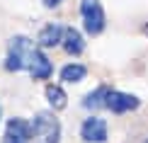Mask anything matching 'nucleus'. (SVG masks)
Listing matches in <instances>:
<instances>
[{"mask_svg":"<svg viewBox=\"0 0 148 143\" xmlns=\"http://www.w3.org/2000/svg\"><path fill=\"white\" fill-rule=\"evenodd\" d=\"M32 138L34 143H58L61 141V121L53 112H36L32 121Z\"/></svg>","mask_w":148,"mask_h":143,"instance_id":"f257e3e1","label":"nucleus"},{"mask_svg":"<svg viewBox=\"0 0 148 143\" xmlns=\"http://www.w3.org/2000/svg\"><path fill=\"white\" fill-rule=\"evenodd\" d=\"M34 44L32 39H27V36H15V39H10L8 44V58H5V68L8 70H22V68H27L29 63V56L34 51Z\"/></svg>","mask_w":148,"mask_h":143,"instance_id":"f03ea898","label":"nucleus"},{"mask_svg":"<svg viewBox=\"0 0 148 143\" xmlns=\"http://www.w3.org/2000/svg\"><path fill=\"white\" fill-rule=\"evenodd\" d=\"M80 15H83V24L90 34H100L104 29V10L100 0H83L80 3Z\"/></svg>","mask_w":148,"mask_h":143,"instance_id":"7ed1b4c3","label":"nucleus"},{"mask_svg":"<svg viewBox=\"0 0 148 143\" xmlns=\"http://www.w3.org/2000/svg\"><path fill=\"white\" fill-rule=\"evenodd\" d=\"M138 104H141L138 97L126 95V92H119V90H109L107 92V99H104V107L112 109L114 114H126V112L136 109Z\"/></svg>","mask_w":148,"mask_h":143,"instance_id":"20e7f679","label":"nucleus"},{"mask_svg":"<svg viewBox=\"0 0 148 143\" xmlns=\"http://www.w3.org/2000/svg\"><path fill=\"white\" fill-rule=\"evenodd\" d=\"M80 136L88 143H104L107 141V124H104V119H100V116L85 119L83 126H80Z\"/></svg>","mask_w":148,"mask_h":143,"instance_id":"39448f33","label":"nucleus"},{"mask_svg":"<svg viewBox=\"0 0 148 143\" xmlns=\"http://www.w3.org/2000/svg\"><path fill=\"white\" fill-rule=\"evenodd\" d=\"M32 138V124L24 119H10L8 131L3 136V143H29Z\"/></svg>","mask_w":148,"mask_h":143,"instance_id":"423d86ee","label":"nucleus"},{"mask_svg":"<svg viewBox=\"0 0 148 143\" xmlns=\"http://www.w3.org/2000/svg\"><path fill=\"white\" fill-rule=\"evenodd\" d=\"M27 70L32 73V78H39V80H46L49 75L53 73V66L51 61L46 58L44 53L39 51V49H34L32 56H29V63H27Z\"/></svg>","mask_w":148,"mask_h":143,"instance_id":"0eeeda50","label":"nucleus"},{"mask_svg":"<svg viewBox=\"0 0 148 143\" xmlns=\"http://www.w3.org/2000/svg\"><path fill=\"white\" fill-rule=\"evenodd\" d=\"M61 44H63L66 53H71V56L83 53V49H85L83 34H80L78 29H73V27H63V39H61Z\"/></svg>","mask_w":148,"mask_h":143,"instance_id":"6e6552de","label":"nucleus"},{"mask_svg":"<svg viewBox=\"0 0 148 143\" xmlns=\"http://www.w3.org/2000/svg\"><path fill=\"white\" fill-rule=\"evenodd\" d=\"M61 39H63V27L61 24H46L39 34L41 46H56V44H61Z\"/></svg>","mask_w":148,"mask_h":143,"instance_id":"1a4fd4ad","label":"nucleus"},{"mask_svg":"<svg viewBox=\"0 0 148 143\" xmlns=\"http://www.w3.org/2000/svg\"><path fill=\"white\" fill-rule=\"evenodd\" d=\"M85 75H88V68L80 63H71L61 68V80H66V83H80Z\"/></svg>","mask_w":148,"mask_h":143,"instance_id":"9d476101","label":"nucleus"},{"mask_svg":"<svg viewBox=\"0 0 148 143\" xmlns=\"http://www.w3.org/2000/svg\"><path fill=\"white\" fill-rule=\"evenodd\" d=\"M46 99L53 109H66V104H68V97H66L63 88H58V85H49L46 88Z\"/></svg>","mask_w":148,"mask_h":143,"instance_id":"9b49d317","label":"nucleus"},{"mask_svg":"<svg viewBox=\"0 0 148 143\" xmlns=\"http://www.w3.org/2000/svg\"><path fill=\"white\" fill-rule=\"evenodd\" d=\"M107 92H109V88H97V90H92L88 97L83 99V104H85V109H100V107H104V99H107Z\"/></svg>","mask_w":148,"mask_h":143,"instance_id":"f8f14e48","label":"nucleus"},{"mask_svg":"<svg viewBox=\"0 0 148 143\" xmlns=\"http://www.w3.org/2000/svg\"><path fill=\"white\" fill-rule=\"evenodd\" d=\"M61 3H63V0H44L46 8H56V5H61Z\"/></svg>","mask_w":148,"mask_h":143,"instance_id":"ddd939ff","label":"nucleus"},{"mask_svg":"<svg viewBox=\"0 0 148 143\" xmlns=\"http://www.w3.org/2000/svg\"><path fill=\"white\" fill-rule=\"evenodd\" d=\"M146 143H148V138H146Z\"/></svg>","mask_w":148,"mask_h":143,"instance_id":"4468645a","label":"nucleus"}]
</instances>
